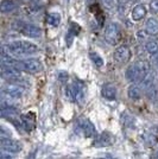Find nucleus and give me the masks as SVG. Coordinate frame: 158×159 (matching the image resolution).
Segmentation results:
<instances>
[{"label":"nucleus","mask_w":158,"mask_h":159,"mask_svg":"<svg viewBox=\"0 0 158 159\" xmlns=\"http://www.w3.org/2000/svg\"><path fill=\"white\" fill-rule=\"evenodd\" d=\"M76 127L79 128V131L83 137L86 138H93L95 134H96V128L93 125V122L87 118H80L76 122Z\"/></svg>","instance_id":"6"},{"label":"nucleus","mask_w":158,"mask_h":159,"mask_svg":"<svg viewBox=\"0 0 158 159\" xmlns=\"http://www.w3.org/2000/svg\"><path fill=\"white\" fill-rule=\"evenodd\" d=\"M89 58L92 60V62L94 63V66H95L101 68V66H104V58H102L98 52H95V51H91V52H89Z\"/></svg>","instance_id":"24"},{"label":"nucleus","mask_w":158,"mask_h":159,"mask_svg":"<svg viewBox=\"0 0 158 159\" xmlns=\"http://www.w3.org/2000/svg\"><path fill=\"white\" fill-rule=\"evenodd\" d=\"M2 51L8 53L10 56H16V57H25L30 55H35L40 51L38 47L27 40H16L6 47L2 48Z\"/></svg>","instance_id":"1"},{"label":"nucleus","mask_w":158,"mask_h":159,"mask_svg":"<svg viewBox=\"0 0 158 159\" xmlns=\"http://www.w3.org/2000/svg\"><path fill=\"white\" fill-rule=\"evenodd\" d=\"M106 1H108V2H112L113 0H106Z\"/></svg>","instance_id":"33"},{"label":"nucleus","mask_w":158,"mask_h":159,"mask_svg":"<svg viewBox=\"0 0 158 159\" xmlns=\"http://www.w3.org/2000/svg\"><path fill=\"white\" fill-rule=\"evenodd\" d=\"M46 23L50 25V26H58L59 23H61V16L58 12H50L46 16Z\"/></svg>","instance_id":"22"},{"label":"nucleus","mask_w":158,"mask_h":159,"mask_svg":"<svg viewBox=\"0 0 158 159\" xmlns=\"http://www.w3.org/2000/svg\"><path fill=\"white\" fill-rule=\"evenodd\" d=\"M113 135L109 132H102L101 134H99L95 140L93 141V146L96 147H105V146H109L113 144Z\"/></svg>","instance_id":"11"},{"label":"nucleus","mask_w":158,"mask_h":159,"mask_svg":"<svg viewBox=\"0 0 158 159\" xmlns=\"http://www.w3.org/2000/svg\"><path fill=\"white\" fill-rule=\"evenodd\" d=\"M18 7V4L16 0H2L0 5V11L1 13H11Z\"/></svg>","instance_id":"19"},{"label":"nucleus","mask_w":158,"mask_h":159,"mask_svg":"<svg viewBox=\"0 0 158 159\" xmlns=\"http://www.w3.org/2000/svg\"><path fill=\"white\" fill-rule=\"evenodd\" d=\"M150 8L153 13H157L158 12V0H152L150 2Z\"/></svg>","instance_id":"27"},{"label":"nucleus","mask_w":158,"mask_h":159,"mask_svg":"<svg viewBox=\"0 0 158 159\" xmlns=\"http://www.w3.org/2000/svg\"><path fill=\"white\" fill-rule=\"evenodd\" d=\"M24 87L19 84H13V83H8L6 86L2 87V94L6 95L7 98L11 99H20L24 95Z\"/></svg>","instance_id":"8"},{"label":"nucleus","mask_w":158,"mask_h":159,"mask_svg":"<svg viewBox=\"0 0 158 159\" xmlns=\"http://www.w3.org/2000/svg\"><path fill=\"white\" fill-rule=\"evenodd\" d=\"M125 1L128 4V5H130V4H133V2H137L138 0H125Z\"/></svg>","instance_id":"31"},{"label":"nucleus","mask_w":158,"mask_h":159,"mask_svg":"<svg viewBox=\"0 0 158 159\" xmlns=\"http://www.w3.org/2000/svg\"><path fill=\"white\" fill-rule=\"evenodd\" d=\"M14 68L19 71L37 74L43 70V64L38 58H25V60H17Z\"/></svg>","instance_id":"3"},{"label":"nucleus","mask_w":158,"mask_h":159,"mask_svg":"<svg viewBox=\"0 0 158 159\" xmlns=\"http://www.w3.org/2000/svg\"><path fill=\"white\" fill-rule=\"evenodd\" d=\"M68 73L64 71V70H59L58 73H57V80H58L61 83H66L67 81H68Z\"/></svg>","instance_id":"26"},{"label":"nucleus","mask_w":158,"mask_h":159,"mask_svg":"<svg viewBox=\"0 0 158 159\" xmlns=\"http://www.w3.org/2000/svg\"><path fill=\"white\" fill-rule=\"evenodd\" d=\"M114 61L119 64H125L131 58V50L127 45H120L114 50Z\"/></svg>","instance_id":"9"},{"label":"nucleus","mask_w":158,"mask_h":159,"mask_svg":"<svg viewBox=\"0 0 158 159\" xmlns=\"http://www.w3.org/2000/svg\"><path fill=\"white\" fill-rule=\"evenodd\" d=\"M121 37H123V31H121V26L118 23L113 21L106 26L105 32H104V38L109 45H117L121 40Z\"/></svg>","instance_id":"4"},{"label":"nucleus","mask_w":158,"mask_h":159,"mask_svg":"<svg viewBox=\"0 0 158 159\" xmlns=\"http://www.w3.org/2000/svg\"><path fill=\"white\" fill-rule=\"evenodd\" d=\"M123 122L125 126H132L134 124V118H132L128 113H124L123 114Z\"/></svg>","instance_id":"25"},{"label":"nucleus","mask_w":158,"mask_h":159,"mask_svg":"<svg viewBox=\"0 0 158 159\" xmlns=\"http://www.w3.org/2000/svg\"><path fill=\"white\" fill-rule=\"evenodd\" d=\"M145 32L152 37L158 36V19L156 18H149L145 23Z\"/></svg>","instance_id":"16"},{"label":"nucleus","mask_w":158,"mask_h":159,"mask_svg":"<svg viewBox=\"0 0 158 159\" xmlns=\"http://www.w3.org/2000/svg\"><path fill=\"white\" fill-rule=\"evenodd\" d=\"M144 90H145L146 96H147V99L150 100V101H156V100H157L158 90H157V87L155 86V83H152L151 86L146 87Z\"/></svg>","instance_id":"23"},{"label":"nucleus","mask_w":158,"mask_h":159,"mask_svg":"<svg viewBox=\"0 0 158 159\" xmlns=\"http://www.w3.org/2000/svg\"><path fill=\"white\" fill-rule=\"evenodd\" d=\"M117 94H118V89L113 83H106L101 89L102 98L108 100V101H113V100L117 99Z\"/></svg>","instance_id":"12"},{"label":"nucleus","mask_w":158,"mask_h":159,"mask_svg":"<svg viewBox=\"0 0 158 159\" xmlns=\"http://www.w3.org/2000/svg\"><path fill=\"white\" fill-rule=\"evenodd\" d=\"M14 27L17 31H19L21 34L29 38H38L42 34V30L38 26L29 23H24V21H16Z\"/></svg>","instance_id":"5"},{"label":"nucleus","mask_w":158,"mask_h":159,"mask_svg":"<svg viewBox=\"0 0 158 159\" xmlns=\"http://www.w3.org/2000/svg\"><path fill=\"white\" fill-rule=\"evenodd\" d=\"M127 95L128 98L133 101H137L142 98V89L138 84H131L127 89Z\"/></svg>","instance_id":"21"},{"label":"nucleus","mask_w":158,"mask_h":159,"mask_svg":"<svg viewBox=\"0 0 158 159\" xmlns=\"http://www.w3.org/2000/svg\"><path fill=\"white\" fill-rule=\"evenodd\" d=\"M17 114H18V112L13 106H11V105H2L1 106V116L4 119L14 120Z\"/></svg>","instance_id":"18"},{"label":"nucleus","mask_w":158,"mask_h":159,"mask_svg":"<svg viewBox=\"0 0 158 159\" xmlns=\"http://www.w3.org/2000/svg\"><path fill=\"white\" fill-rule=\"evenodd\" d=\"M125 77L128 82H139V68L138 64L134 63V64H131L126 69L125 71Z\"/></svg>","instance_id":"14"},{"label":"nucleus","mask_w":158,"mask_h":159,"mask_svg":"<svg viewBox=\"0 0 158 159\" xmlns=\"http://www.w3.org/2000/svg\"><path fill=\"white\" fill-rule=\"evenodd\" d=\"M145 49L146 51L150 53V55H153L156 56L158 53V38L157 37H151L146 40L145 43Z\"/></svg>","instance_id":"20"},{"label":"nucleus","mask_w":158,"mask_h":159,"mask_svg":"<svg viewBox=\"0 0 158 159\" xmlns=\"http://www.w3.org/2000/svg\"><path fill=\"white\" fill-rule=\"evenodd\" d=\"M95 159H113L112 156L111 154H106V156H102V157H98V158Z\"/></svg>","instance_id":"29"},{"label":"nucleus","mask_w":158,"mask_h":159,"mask_svg":"<svg viewBox=\"0 0 158 159\" xmlns=\"http://www.w3.org/2000/svg\"><path fill=\"white\" fill-rule=\"evenodd\" d=\"M143 140L147 147H153L158 143V125L147 128L143 134Z\"/></svg>","instance_id":"10"},{"label":"nucleus","mask_w":158,"mask_h":159,"mask_svg":"<svg viewBox=\"0 0 158 159\" xmlns=\"http://www.w3.org/2000/svg\"><path fill=\"white\" fill-rule=\"evenodd\" d=\"M20 124L26 132H32L36 127V121L32 114H23L20 116Z\"/></svg>","instance_id":"13"},{"label":"nucleus","mask_w":158,"mask_h":159,"mask_svg":"<svg viewBox=\"0 0 158 159\" xmlns=\"http://www.w3.org/2000/svg\"><path fill=\"white\" fill-rule=\"evenodd\" d=\"M0 145L2 147V150L7 153H18L23 148L21 143H19L18 140L12 139V138H1Z\"/></svg>","instance_id":"7"},{"label":"nucleus","mask_w":158,"mask_h":159,"mask_svg":"<svg viewBox=\"0 0 158 159\" xmlns=\"http://www.w3.org/2000/svg\"><path fill=\"white\" fill-rule=\"evenodd\" d=\"M156 159H158V151H157V153H156Z\"/></svg>","instance_id":"32"},{"label":"nucleus","mask_w":158,"mask_h":159,"mask_svg":"<svg viewBox=\"0 0 158 159\" xmlns=\"http://www.w3.org/2000/svg\"><path fill=\"white\" fill-rule=\"evenodd\" d=\"M146 13H147L146 7L143 4H138V5H136V6L133 7V10H132L131 18L134 21H139V20H142L144 18L145 16H146Z\"/></svg>","instance_id":"17"},{"label":"nucleus","mask_w":158,"mask_h":159,"mask_svg":"<svg viewBox=\"0 0 158 159\" xmlns=\"http://www.w3.org/2000/svg\"><path fill=\"white\" fill-rule=\"evenodd\" d=\"M85 95H86V86L79 80L74 81L72 84L66 87V98L69 101L81 102L85 99Z\"/></svg>","instance_id":"2"},{"label":"nucleus","mask_w":158,"mask_h":159,"mask_svg":"<svg viewBox=\"0 0 158 159\" xmlns=\"http://www.w3.org/2000/svg\"><path fill=\"white\" fill-rule=\"evenodd\" d=\"M153 62H155V64H156V66H157V69H158V53L153 57Z\"/></svg>","instance_id":"30"},{"label":"nucleus","mask_w":158,"mask_h":159,"mask_svg":"<svg viewBox=\"0 0 158 159\" xmlns=\"http://www.w3.org/2000/svg\"><path fill=\"white\" fill-rule=\"evenodd\" d=\"M0 159H12V157L10 156V153H1V158Z\"/></svg>","instance_id":"28"},{"label":"nucleus","mask_w":158,"mask_h":159,"mask_svg":"<svg viewBox=\"0 0 158 159\" xmlns=\"http://www.w3.org/2000/svg\"><path fill=\"white\" fill-rule=\"evenodd\" d=\"M80 31H81V27H80L79 24H76V23H74V21H70L69 29H68V32H67V36H66V42H67V44H68V47L72 44L74 38L79 34Z\"/></svg>","instance_id":"15"}]
</instances>
